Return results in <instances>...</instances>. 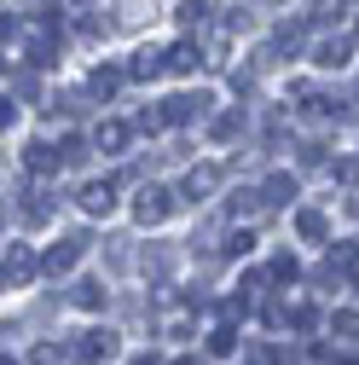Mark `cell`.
<instances>
[{"label":"cell","instance_id":"6da1fadb","mask_svg":"<svg viewBox=\"0 0 359 365\" xmlns=\"http://www.w3.org/2000/svg\"><path fill=\"white\" fill-rule=\"evenodd\" d=\"M116 331H81V336H70V348H64V359L70 365H110L116 359Z\"/></svg>","mask_w":359,"mask_h":365},{"label":"cell","instance_id":"7a4b0ae2","mask_svg":"<svg viewBox=\"0 0 359 365\" xmlns=\"http://www.w3.org/2000/svg\"><path fill=\"white\" fill-rule=\"evenodd\" d=\"M174 215V192L168 186H140V192H133V220H140V226H162Z\"/></svg>","mask_w":359,"mask_h":365},{"label":"cell","instance_id":"3957f363","mask_svg":"<svg viewBox=\"0 0 359 365\" xmlns=\"http://www.w3.org/2000/svg\"><path fill=\"white\" fill-rule=\"evenodd\" d=\"M81 250H87V238H76V232H70V238H58L53 250H41V272H47V279H64V272L81 261Z\"/></svg>","mask_w":359,"mask_h":365},{"label":"cell","instance_id":"277c9868","mask_svg":"<svg viewBox=\"0 0 359 365\" xmlns=\"http://www.w3.org/2000/svg\"><path fill=\"white\" fill-rule=\"evenodd\" d=\"M35 272H41V255H35L24 238H12V244H6V284H29Z\"/></svg>","mask_w":359,"mask_h":365},{"label":"cell","instance_id":"5b68a950","mask_svg":"<svg viewBox=\"0 0 359 365\" xmlns=\"http://www.w3.org/2000/svg\"><path fill=\"white\" fill-rule=\"evenodd\" d=\"M128 140H133V122H116V116H110V122H99V128H93V145H99L105 157H122V151H128Z\"/></svg>","mask_w":359,"mask_h":365},{"label":"cell","instance_id":"8992f818","mask_svg":"<svg viewBox=\"0 0 359 365\" xmlns=\"http://www.w3.org/2000/svg\"><path fill=\"white\" fill-rule=\"evenodd\" d=\"M261 203H266V209H284V203H296V174L273 168V174L261 180Z\"/></svg>","mask_w":359,"mask_h":365},{"label":"cell","instance_id":"52a82bcc","mask_svg":"<svg viewBox=\"0 0 359 365\" xmlns=\"http://www.w3.org/2000/svg\"><path fill=\"white\" fill-rule=\"evenodd\" d=\"M203 110H209V99H197V93H180V99H168V105H162V122H168V128H186V122H197Z\"/></svg>","mask_w":359,"mask_h":365},{"label":"cell","instance_id":"ba28073f","mask_svg":"<svg viewBox=\"0 0 359 365\" xmlns=\"http://www.w3.org/2000/svg\"><path fill=\"white\" fill-rule=\"evenodd\" d=\"M76 203H81L87 215H110V209H116V186H110V180H87Z\"/></svg>","mask_w":359,"mask_h":365},{"label":"cell","instance_id":"9c48e42d","mask_svg":"<svg viewBox=\"0 0 359 365\" xmlns=\"http://www.w3.org/2000/svg\"><path fill=\"white\" fill-rule=\"evenodd\" d=\"M162 70H168V53H162V47H140V53H133V64H128L133 81H151V76H162Z\"/></svg>","mask_w":359,"mask_h":365},{"label":"cell","instance_id":"30bf717a","mask_svg":"<svg viewBox=\"0 0 359 365\" xmlns=\"http://www.w3.org/2000/svg\"><path fill=\"white\" fill-rule=\"evenodd\" d=\"M214 168H186V180H180V197H192V203H203L209 192H214Z\"/></svg>","mask_w":359,"mask_h":365},{"label":"cell","instance_id":"8fae6325","mask_svg":"<svg viewBox=\"0 0 359 365\" xmlns=\"http://www.w3.org/2000/svg\"><path fill=\"white\" fill-rule=\"evenodd\" d=\"M296 232H301L307 244H325V238H331V220H325L319 209H296Z\"/></svg>","mask_w":359,"mask_h":365},{"label":"cell","instance_id":"7c38bea8","mask_svg":"<svg viewBox=\"0 0 359 365\" xmlns=\"http://www.w3.org/2000/svg\"><path fill=\"white\" fill-rule=\"evenodd\" d=\"M319 70H348V58H353V41H319Z\"/></svg>","mask_w":359,"mask_h":365},{"label":"cell","instance_id":"4fadbf2b","mask_svg":"<svg viewBox=\"0 0 359 365\" xmlns=\"http://www.w3.org/2000/svg\"><path fill=\"white\" fill-rule=\"evenodd\" d=\"M197 64H203V53L192 47V41H180V47H168V70H174V76H192Z\"/></svg>","mask_w":359,"mask_h":365},{"label":"cell","instance_id":"5bb4252c","mask_svg":"<svg viewBox=\"0 0 359 365\" xmlns=\"http://www.w3.org/2000/svg\"><path fill=\"white\" fill-rule=\"evenodd\" d=\"M70 302L87 307V313H99V307H105V284H99V279H81V284L70 290Z\"/></svg>","mask_w":359,"mask_h":365},{"label":"cell","instance_id":"9a60e30c","mask_svg":"<svg viewBox=\"0 0 359 365\" xmlns=\"http://www.w3.org/2000/svg\"><path fill=\"white\" fill-rule=\"evenodd\" d=\"M238 133H244V110H227V116H214V122H209V140H220V145L238 140Z\"/></svg>","mask_w":359,"mask_h":365},{"label":"cell","instance_id":"2e32d148","mask_svg":"<svg viewBox=\"0 0 359 365\" xmlns=\"http://www.w3.org/2000/svg\"><path fill=\"white\" fill-rule=\"evenodd\" d=\"M24 163H29V174H53V168H58V157H53V145H41V140H35L29 151H24Z\"/></svg>","mask_w":359,"mask_h":365},{"label":"cell","instance_id":"e0dca14e","mask_svg":"<svg viewBox=\"0 0 359 365\" xmlns=\"http://www.w3.org/2000/svg\"><path fill=\"white\" fill-rule=\"evenodd\" d=\"M116 87H122V70H93L87 76V93H99V99H110Z\"/></svg>","mask_w":359,"mask_h":365},{"label":"cell","instance_id":"ac0fdd59","mask_svg":"<svg viewBox=\"0 0 359 365\" xmlns=\"http://www.w3.org/2000/svg\"><path fill=\"white\" fill-rule=\"evenodd\" d=\"M232 348H238V331H232V325L209 331V354H214V359H232Z\"/></svg>","mask_w":359,"mask_h":365},{"label":"cell","instance_id":"d6986e66","mask_svg":"<svg viewBox=\"0 0 359 365\" xmlns=\"http://www.w3.org/2000/svg\"><path fill=\"white\" fill-rule=\"evenodd\" d=\"M47 215H53V209H47V192H35V186H29V197H24V220H29V226H41Z\"/></svg>","mask_w":359,"mask_h":365},{"label":"cell","instance_id":"ffe728a7","mask_svg":"<svg viewBox=\"0 0 359 365\" xmlns=\"http://www.w3.org/2000/svg\"><path fill=\"white\" fill-rule=\"evenodd\" d=\"M296 272H301V261H296V255H273L266 279H273V284H284V279H296Z\"/></svg>","mask_w":359,"mask_h":365},{"label":"cell","instance_id":"44dd1931","mask_svg":"<svg viewBox=\"0 0 359 365\" xmlns=\"http://www.w3.org/2000/svg\"><path fill=\"white\" fill-rule=\"evenodd\" d=\"M290 325H296V331H313V325H319V307H307V302H301V307L290 313Z\"/></svg>","mask_w":359,"mask_h":365},{"label":"cell","instance_id":"7402d4cb","mask_svg":"<svg viewBox=\"0 0 359 365\" xmlns=\"http://www.w3.org/2000/svg\"><path fill=\"white\" fill-rule=\"evenodd\" d=\"M249 250H255L249 232H232V238H227V255H249Z\"/></svg>","mask_w":359,"mask_h":365},{"label":"cell","instance_id":"603a6c76","mask_svg":"<svg viewBox=\"0 0 359 365\" xmlns=\"http://www.w3.org/2000/svg\"><path fill=\"white\" fill-rule=\"evenodd\" d=\"M331 325H336L342 336H359V313H336V319H331Z\"/></svg>","mask_w":359,"mask_h":365},{"label":"cell","instance_id":"cb8c5ba5","mask_svg":"<svg viewBox=\"0 0 359 365\" xmlns=\"http://www.w3.org/2000/svg\"><path fill=\"white\" fill-rule=\"evenodd\" d=\"M353 41H359V24H353Z\"/></svg>","mask_w":359,"mask_h":365}]
</instances>
